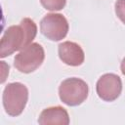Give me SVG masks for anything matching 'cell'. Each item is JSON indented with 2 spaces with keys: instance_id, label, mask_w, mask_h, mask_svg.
<instances>
[{
  "instance_id": "obj_11",
  "label": "cell",
  "mask_w": 125,
  "mask_h": 125,
  "mask_svg": "<svg viewBox=\"0 0 125 125\" xmlns=\"http://www.w3.org/2000/svg\"><path fill=\"white\" fill-rule=\"evenodd\" d=\"M1 69H2V73H1V83H4L6 80L7 75L9 74V65H7L5 63V62H1Z\"/></svg>"
},
{
  "instance_id": "obj_1",
  "label": "cell",
  "mask_w": 125,
  "mask_h": 125,
  "mask_svg": "<svg viewBox=\"0 0 125 125\" xmlns=\"http://www.w3.org/2000/svg\"><path fill=\"white\" fill-rule=\"evenodd\" d=\"M36 33L37 26L29 18L22 19L19 25H12L8 27L1 38L0 57L5 58L16 51L22 50L31 44Z\"/></svg>"
},
{
  "instance_id": "obj_6",
  "label": "cell",
  "mask_w": 125,
  "mask_h": 125,
  "mask_svg": "<svg viewBox=\"0 0 125 125\" xmlns=\"http://www.w3.org/2000/svg\"><path fill=\"white\" fill-rule=\"evenodd\" d=\"M97 94L105 101L112 102L116 100L122 91V82L118 75L113 73H106L100 77L97 82Z\"/></svg>"
},
{
  "instance_id": "obj_7",
  "label": "cell",
  "mask_w": 125,
  "mask_h": 125,
  "mask_svg": "<svg viewBox=\"0 0 125 125\" xmlns=\"http://www.w3.org/2000/svg\"><path fill=\"white\" fill-rule=\"evenodd\" d=\"M59 57L67 65L78 66L84 62V52L80 45L74 42L65 41L59 45Z\"/></svg>"
},
{
  "instance_id": "obj_4",
  "label": "cell",
  "mask_w": 125,
  "mask_h": 125,
  "mask_svg": "<svg viewBox=\"0 0 125 125\" xmlns=\"http://www.w3.org/2000/svg\"><path fill=\"white\" fill-rule=\"evenodd\" d=\"M44 58L43 47L38 43H31L15 57L14 65L20 72L30 73L42 64Z\"/></svg>"
},
{
  "instance_id": "obj_12",
  "label": "cell",
  "mask_w": 125,
  "mask_h": 125,
  "mask_svg": "<svg viewBox=\"0 0 125 125\" xmlns=\"http://www.w3.org/2000/svg\"><path fill=\"white\" fill-rule=\"evenodd\" d=\"M120 68H121V72L125 75V58L123 59L122 62H121V65H120Z\"/></svg>"
},
{
  "instance_id": "obj_3",
  "label": "cell",
  "mask_w": 125,
  "mask_h": 125,
  "mask_svg": "<svg viewBox=\"0 0 125 125\" xmlns=\"http://www.w3.org/2000/svg\"><path fill=\"white\" fill-rule=\"evenodd\" d=\"M89 88L85 81L79 78H67L63 80L59 88V96L62 103L74 106L82 104L88 97Z\"/></svg>"
},
{
  "instance_id": "obj_5",
  "label": "cell",
  "mask_w": 125,
  "mask_h": 125,
  "mask_svg": "<svg viewBox=\"0 0 125 125\" xmlns=\"http://www.w3.org/2000/svg\"><path fill=\"white\" fill-rule=\"evenodd\" d=\"M42 34L52 41L63 39L68 31L66 19L61 14H47L40 22Z\"/></svg>"
},
{
  "instance_id": "obj_10",
  "label": "cell",
  "mask_w": 125,
  "mask_h": 125,
  "mask_svg": "<svg viewBox=\"0 0 125 125\" xmlns=\"http://www.w3.org/2000/svg\"><path fill=\"white\" fill-rule=\"evenodd\" d=\"M115 14L125 24V0H117L115 2Z\"/></svg>"
},
{
  "instance_id": "obj_2",
  "label": "cell",
  "mask_w": 125,
  "mask_h": 125,
  "mask_svg": "<svg viewBox=\"0 0 125 125\" xmlns=\"http://www.w3.org/2000/svg\"><path fill=\"white\" fill-rule=\"evenodd\" d=\"M28 90L27 88L20 83H9L3 91V105L5 111L11 116L20 115L27 103Z\"/></svg>"
},
{
  "instance_id": "obj_9",
  "label": "cell",
  "mask_w": 125,
  "mask_h": 125,
  "mask_svg": "<svg viewBox=\"0 0 125 125\" xmlns=\"http://www.w3.org/2000/svg\"><path fill=\"white\" fill-rule=\"evenodd\" d=\"M41 5L49 11H60L64 8L66 0H40Z\"/></svg>"
},
{
  "instance_id": "obj_8",
  "label": "cell",
  "mask_w": 125,
  "mask_h": 125,
  "mask_svg": "<svg viewBox=\"0 0 125 125\" xmlns=\"http://www.w3.org/2000/svg\"><path fill=\"white\" fill-rule=\"evenodd\" d=\"M38 123L41 125H67L69 123V116L63 107L52 106L41 112Z\"/></svg>"
}]
</instances>
